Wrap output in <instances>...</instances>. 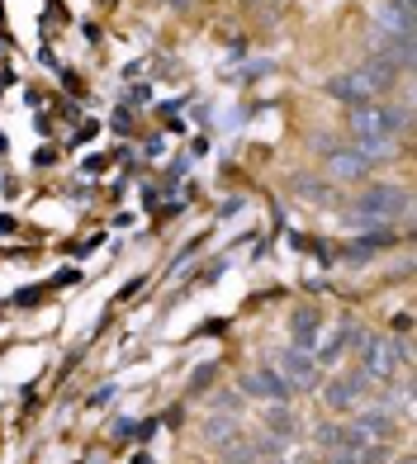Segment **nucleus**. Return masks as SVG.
Instances as JSON below:
<instances>
[{"mask_svg": "<svg viewBox=\"0 0 417 464\" xmlns=\"http://www.w3.org/2000/svg\"><path fill=\"white\" fill-rule=\"evenodd\" d=\"M404 128V114H394L385 105H356L352 109V138L356 147H375V152H389V142H394V133Z\"/></svg>", "mask_w": 417, "mask_h": 464, "instance_id": "f257e3e1", "label": "nucleus"}, {"mask_svg": "<svg viewBox=\"0 0 417 464\" xmlns=\"http://www.w3.org/2000/svg\"><path fill=\"white\" fill-rule=\"evenodd\" d=\"M398 213H408V190H394V185H375L365 190L356 204H352V223H365V228H385L394 223Z\"/></svg>", "mask_w": 417, "mask_h": 464, "instance_id": "f03ea898", "label": "nucleus"}, {"mask_svg": "<svg viewBox=\"0 0 417 464\" xmlns=\"http://www.w3.org/2000/svg\"><path fill=\"white\" fill-rule=\"evenodd\" d=\"M404 360H408V346H394V341H379V337L361 346V374L365 379H389Z\"/></svg>", "mask_w": 417, "mask_h": 464, "instance_id": "7ed1b4c3", "label": "nucleus"}, {"mask_svg": "<svg viewBox=\"0 0 417 464\" xmlns=\"http://www.w3.org/2000/svg\"><path fill=\"white\" fill-rule=\"evenodd\" d=\"M275 370H280V379H285L290 389H313V384H318V365H313V356H308V351H299V346L280 351Z\"/></svg>", "mask_w": 417, "mask_h": 464, "instance_id": "20e7f679", "label": "nucleus"}, {"mask_svg": "<svg viewBox=\"0 0 417 464\" xmlns=\"http://www.w3.org/2000/svg\"><path fill=\"white\" fill-rule=\"evenodd\" d=\"M379 161H385V152H375V147H346V152L332 157V176H342V180H361V176H370Z\"/></svg>", "mask_w": 417, "mask_h": 464, "instance_id": "39448f33", "label": "nucleus"}, {"mask_svg": "<svg viewBox=\"0 0 417 464\" xmlns=\"http://www.w3.org/2000/svg\"><path fill=\"white\" fill-rule=\"evenodd\" d=\"M365 393H370V379H365L361 370H356V374H337V379H332V384L323 389L327 408H337V412H342V408H356Z\"/></svg>", "mask_w": 417, "mask_h": 464, "instance_id": "423d86ee", "label": "nucleus"}, {"mask_svg": "<svg viewBox=\"0 0 417 464\" xmlns=\"http://www.w3.org/2000/svg\"><path fill=\"white\" fill-rule=\"evenodd\" d=\"M332 95H337V99H346V105H370V99L379 95V86H375V81L370 76H365V72H352V76H337V81H332V86H327Z\"/></svg>", "mask_w": 417, "mask_h": 464, "instance_id": "0eeeda50", "label": "nucleus"}, {"mask_svg": "<svg viewBox=\"0 0 417 464\" xmlns=\"http://www.w3.org/2000/svg\"><path fill=\"white\" fill-rule=\"evenodd\" d=\"M247 393L252 398H290V384L280 379V370H256V374H247Z\"/></svg>", "mask_w": 417, "mask_h": 464, "instance_id": "6e6552de", "label": "nucleus"}, {"mask_svg": "<svg viewBox=\"0 0 417 464\" xmlns=\"http://www.w3.org/2000/svg\"><path fill=\"white\" fill-rule=\"evenodd\" d=\"M356 341H361V327H337V331L327 337V346L318 351V360H313V365H337L342 351H356Z\"/></svg>", "mask_w": 417, "mask_h": 464, "instance_id": "1a4fd4ad", "label": "nucleus"}, {"mask_svg": "<svg viewBox=\"0 0 417 464\" xmlns=\"http://www.w3.org/2000/svg\"><path fill=\"white\" fill-rule=\"evenodd\" d=\"M290 327H294V346H299V351H308L313 337H318V327H323V318H318V308H299Z\"/></svg>", "mask_w": 417, "mask_h": 464, "instance_id": "9d476101", "label": "nucleus"}, {"mask_svg": "<svg viewBox=\"0 0 417 464\" xmlns=\"http://www.w3.org/2000/svg\"><path fill=\"white\" fill-rule=\"evenodd\" d=\"M271 426H275V436H294V417L285 408H275V417H271Z\"/></svg>", "mask_w": 417, "mask_h": 464, "instance_id": "9b49d317", "label": "nucleus"}, {"mask_svg": "<svg viewBox=\"0 0 417 464\" xmlns=\"http://www.w3.org/2000/svg\"><path fill=\"white\" fill-rule=\"evenodd\" d=\"M398 464H413V455H398Z\"/></svg>", "mask_w": 417, "mask_h": 464, "instance_id": "f8f14e48", "label": "nucleus"}, {"mask_svg": "<svg viewBox=\"0 0 417 464\" xmlns=\"http://www.w3.org/2000/svg\"><path fill=\"white\" fill-rule=\"evenodd\" d=\"M171 5H186V0H171Z\"/></svg>", "mask_w": 417, "mask_h": 464, "instance_id": "ddd939ff", "label": "nucleus"}]
</instances>
